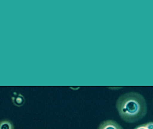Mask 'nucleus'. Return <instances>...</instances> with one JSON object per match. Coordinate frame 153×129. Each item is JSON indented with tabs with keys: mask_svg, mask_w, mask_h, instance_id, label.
Instances as JSON below:
<instances>
[{
	"mask_svg": "<svg viewBox=\"0 0 153 129\" xmlns=\"http://www.w3.org/2000/svg\"><path fill=\"white\" fill-rule=\"evenodd\" d=\"M116 108L121 119L129 123L141 120L147 112L146 99L141 94L136 92H128L119 97Z\"/></svg>",
	"mask_w": 153,
	"mask_h": 129,
	"instance_id": "1",
	"label": "nucleus"
},
{
	"mask_svg": "<svg viewBox=\"0 0 153 129\" xmlns=\"http://www.w3.org/2000/svg\"><path fill=\"white\" fill-rule=\"evenodd\" d=\"M134 129H148L146 126V123L140 125H138L137 127H135Z\"/></svg>",
	"mask_w": 153,
	"mask_h": 129,
	"instance_id": "5",
	"label": "nucleus"
},
{
	"mask_svg": "<svg viewBox=\"0 0 153 129\" xmlns=\"http://www.w3.org/2000/svg\"><path fill=\"white\" fill-rule=\"evenodd\" d=\"M11 99L14 105L17 106H22L25 102V98L20 93L18 94L16 92H14V95L12 96Z\"/></svg>",
	"mask_w": 153,
	"mask_h": 129,
	"instance_id": "3",
	"label": "nucleus"
},
{
	"mask_svg": "<svg viewBox=\"0 0 153 129\" xmlns=\"http://www.w3.org/2000/svg\"><path fill=\"white\" fill-rule=\"evenodd\" d=\"M146 124L148 129H153V122H149Z\"/></svg>",
	"mask_w": 153,
	"mask_h": 129,
	"instance_id": "6",
	"label": "nucleus"
},
{
	"mask_svg": "<svg viewBox=\"0 0 153 129\" xmlns=\"http://www.w3.org/2000/svg\"><path fill=\"white\" fill-rule=\"evenodd\" d=\"M0 129H14V126L10 121L5 120L1 122Z\"/></svg>",
	"mask_w": 153,
	"mask_h": 129,
	"instance_id": "4",
	"label": "nucleus"
},
{
	"mask_svg": "<svg viewBox=\"0 0 153 129\" xmlns=\"http://www.w3.org/2000/svg\"><path fill=\"white\" fill-rule=\"evenodd\" d=\"M98 129H123L118 122L112 120H106L102 122Z\"/></svg>",
	"mask_w": 153,
	"mask_h": 129,
	"instance_id": "2",
	"label": "nucleus"
}]
</instances>
